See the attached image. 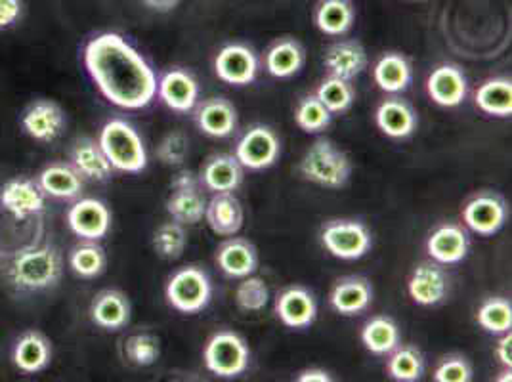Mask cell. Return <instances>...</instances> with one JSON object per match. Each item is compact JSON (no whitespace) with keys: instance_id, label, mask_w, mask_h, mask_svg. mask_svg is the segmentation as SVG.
<instances>
[{"instance_id":"cell-1","label":"cell","mask_w":512,"mask_h":382,"mask_svg":"<svg viewBox=\"0 0 512 382\" xmlns=\"http://www.w3.org/2000/svg\"><path fill=\"white\" fill-rule=\"evenodd\" d=\"M83 62L92 83L109 104L134 111L155 100V71L123 35L102 33L90 39Z\"/></svg>"},{"instance_id":"cell-2","label":"cell","mask_w":512,"mask_h":382,"mask_svg":"<svg viewBox=\"0 0 512 382\" xmlns=\"http://www.w3.org/2000/svg\"><path fill=\"white\" fill-rule=\"evenodd\" d=\"M64 274V260L58 249L50 245L27 247L18 251L12 262L8 277L10 283L23 293H39L54 289Z\"/></svg>"},{"instance_id":"cell-3","label":"cell","mask_w":512,"mask_h":382,"mask_svg":"<svg viewBox=\"0 0 512 382\" xmlns=\"http://www.w3.org/2000/svg\"><path fill=\"white\" fill-rule=\"evenodd\" d=\"M98 144L111 169L138 174L148 167V151L138 130L125 119H111L100 130Z\"/></svg>"},{"instance_id":"cell-4","label":"cell","mask_w":512,"mask_h":382,"mask_svg":"<svg viewBox=\"0 0 512 382\" xmlns=\"http://www.w3.org/2000/svg\"><path fill=\"white\" fill-rule=\"evenodd\" d=\"M299 172L302 178L321 188L341 190L352 176V161L331 140L321 138L300 159Z\"/></svg>"},{"instance_id":"cell-5","label":"cell","mask_w":512,"mask_h":382,"mask_svg":"<svg viewBox=\"0 0 512 382\" xmlns=\"http://www.w3.org/2000/svg\"><path fill=\"white\" fill-rule=\"evenodd\" d=\"M167 302L182 314H197L205 310L213 297L211 277L197 266H186L172 274L167 289Z\"/></svg>"},{"instance_id":"cell-6","label":"cell","mask_w":512,"mask_h":382,"mask_svg":"<svg viewBox=\"0 0 512 382\" xmlns=\"http://www.w3.org/2000/svg\"><path fill=\"white\" fill-rule=\"evenodd\" d=\"M203 360L207 369L222 379H234L247 371L251 352L247 342L234 331H220L205 344Z\"/></svg>"},{"instance_id":"cell-7","label":"cell","mask_w":512,"mask_h":382,"mask_svg":"<svg viewBox=\"0 0 512 382\" xmlns=\"http://www.w3.org/2000/svg\"><path fill=\"white\" fill-rule=\"evenodd\" d=\"M323 247L341 260H358L371 249V234L358 220H331L321 230Z\"/></svg>"},{"instance_id":"cell-8","label":"cell","mask_w":512,"mask_h":382,"mask_svg":"<svg viewBox=\"0 0 512 382\" xmlns=\"http://www.w3.org/2000/svg\"><path fill=\"white\" fill-rule=\"evenodd\" d=\"M65 127L67 117L64 107L54 100H35L22 113L23 132L39 144L56 142L64 134Z\"/></svg>"},{"instance_id":"cell-9","label":"cell","mask_w":512,"mask_h":382,"mask_svg":"<svg viewBox=\"0 0 512 382\" xmlns=\"http://www.w3.org/2000/svg\"><path fill=\"white\" fill-rule=\"evenodd\" d=\"M281 144L276 132L264 125L249 128L235 148V159L243 169L264 170L278 161Z\"/></svg>"},{"instance_id":"cell-10","label":"cell","mask_w":512,"mask_h":382,"mask_svg":"<svg viewBox=\"0 0 512 382\" xmlns=\"http://www.w3.org/2000/svg\"><path fill=\"white\" fill-rule=\"evenodd\" d=\"M65 220L69 230L85 241H100L111 228V213L106 203L94 197L77 199L69 207Z\"/></svg>"},{"instance_id":"cell-11","label":"cell","mask_w":512,"mask_h":382,"mask_svg":"<svg viewBox=\"0 0 512 382\" xmlns=\"http://www.w3.org/2000/svg\"><path fill=\"white\" fill-rule=\"evenodd\" d=\"M44 205L46 195L37 180L16 176L0 188V207L18 220L43 213Z\"/></svg>"},{"instance_id":"cell-12","label":"cell","mask_w":512,"mask_h":382,"mask_svg":"<svg viewBox=\"0 0 512 382\" xmlns=\"http://www.w3.org/2000/svg\"><path fill=\"white\" fill-rule=\"evenodd\" d=\"M216 77L226 85H251L258 75L256 54L245 44L224 46L214 60Z\"/></svg>"},{"instance_id":"cell-13","label":"cell","mask_w":512,"mask_h":382,"mask_svg":"<svg viewBox=\"0 0 512 382\" xmlns=\"http://www.w3.org/2000/svg\"><path fill=\"white\" fill-rule=\"evenodd\" d=\"M449 277L438 262H421L407 281V293L419 306H436L448 297Z\"/></svg>"},{"instance_id":"cell-14","label":"cell","mask_w":512,"mask_h":382,"mask_svg":"<svg viewBox=\"0 0 512 382\" xmlns=\"http://www.w3.org/2000/svg\"><path fill=\"white\" fill-rule=\"evenodd\" d=\"M463 220L476 234H497L505 226L507 205L495 193H480L465 205Z\"/></svg>"},{"instance_id":"cell-15","label":"cell","mask_w":512,"mask_h":382,"mask_svg":"<svg viewBox=\"0 0 512 382\" xmlns=\"http://www.w3.org/2000/svg\"><path fill=\"white\" fill-rule=\"evenodd\" d=\"M12 363L23 375L43 373L52 363V342L37 329L25 331L12 348Z\"/></svg>"},{"instance_id":"cell-16","label":"cell","mask_w":512,"mask_h":382,"mask_svg":"<svg viewBox=\"0 0 512 382\" xmlns=\"http://www.w3.org/2000/svg\"><path fill=\"white\" fill-rule=\"evenodd\" d=\"M276 314L283 325L304 329L318 318V302L306 287H287L276 298Z\"/></svg>"},{"instance_id":"cell-17","label":"cell","mask_w":512,"mask_h":382,"mask_svg":"<svg viewBox=\"0 0 512 382\" xmlns=\"http://www.w3.org/2000/svg\"><path fill=\"white\" fill-rule=\"evenodd\" d=\"M427 92L430 100L438 106H461L469 92L467 77L457 65H440L428 77Z\"/></svg>"},{"instance_id":"cell-18","label":"cell","mask_w":512,"mask_h":382,"mask_svg":"<svg viewBox=\"0 0 512 382\" xmlns=\"http://www.w3.org/2000/svg\"><path fill=\"white\" fill-rule=\"evenodd\" d=\"M90 319L96 327L106 331H119L127 327L132 308L127 295L119 289H104L90 302Z\"/></svg>"},{"instance_id":"cell-19","label":"cell","mask_w":512,"mask_h":382,"mask_svg":"<svg viewBox=\"0 0 512 382\" xmlns=\"http://www.w3.org/2000/svg\"><path fill=\"white\" fill-rule=\"evenodd\" d=\"M157 92L163 104L169 109L178 113H188L197 104L199 85L192 73L184 69H172L157 83Z\"/></svg>"},{"instance_id":"cell-20","label":"cell","mask_w":512,"mask_h":382,"mask_svg":"<svg viewBox=\"0 0 512 382\" xmlns=\"http://www.w3.org/2000/svg\"><path fill=\"white\" fill-rule=\"evenodd\" d=\"M373 300L371 283L360 276L342 277L331 289L329 304L341 316H356L369 308Z\"/></svg>"},{"instance_id":"cell-21","label":"cell","mask_w":512,"mask_h":382,"mask_svg":"<svg viewBox=\"0 0 512 382\" xmlns=\"http://www.w3.org/2000/svg\"><path fill=\"white\" fill-rule=\"evenodd\" d=\"M216 264L226 276L237 277V279L253 276L258 268L256 247L249 239L232 237L218 247Z\"/></svg>"},{"instance_id":"cell-22","label":"cell","mask_w":512,"mask_h":382,"mask_svg":"<svg viewBox=\"0 0 512 382\" xmlns=\"http://www.w3.org/2000/svg\"><path fill=\"white\" fill-rule=\"evenodd\" d=\"M323 65L329 75L352 81L367 67V52L358 41H339L325 50Z\"/></svg>"},{"instance_id":"cell-23","label":"cell","mask_w":512,"mask_h":382,"mask_svg":"<svg viewBox=\"0 0 512 382\" xmlns=\"http://www.w3.org/2000/svg\"><path fill=\"white\" fill-rule=\"evenodd\" d=\"M470 241L461 226L444 224L436 228L427 241V253L438 264H457L469 253Z\"/></svg>"},{"instance_id":"cell-24","label":"cell","mask_w":512,"mask_h":382,"mask_svg":"<svg viewBox=\"0 0 512 382\" xmlns=\"http://www.w3.org/2000/svg\"><path fill=\"white\" fill-rule=\"evenodd\" d=\"M37 184L41 186L44 195L54 199H64V201L79 199L85 190L83 176L73 169V165H67V163L46 165L37 176Z\"/></svg>"},{"instance_id":"cell-25","label":"cell","mask_w":512,"mask_h":382,"mask_svg":"<svg viewBox=\"0 0 512 382\" xmlns=\"http://www.w3.org/2000/svg\"><path fill=\"white\" fill-rule=\"evenodd\" d=\"M205 220L214 234L232 237L243 228V207L232 191L214 193L207 203Z\"/></svg>"},{"instance_id":"cell-26","label":"cell","mask_w":512,"mask_h":382,"mask_svg":"<svg viewBox=\"0 0 512 382\" xmlns=\"http://www.w3.org/2000/svg\"><path fill=\"white\" fill-rule=\"evenodd\" d=\"M195 123L211 138H226L237 127V111L226 98H211L197 107Z\"/></svg>"},{"instance_id":"cell-27","label":"cell","mask_w":512,"mask_h":382,"mask_svg":"<svg viewBox=\"0 0 512 382\" xmlns=\"http://www.w3.org/2000/svg\"><path fill=\"white\" fill-rule=\"evenodd\" d=\"M201 186L214 193L222 191H235L243 182V167L234 155H213L207 159L199 174Z\"/></svg>"},{"instance_id":"cell-28","label":"cell","mask_w":512,"mask_h":382,"mask_svg":"<svg viewBox=\"0 0 512 382\" xmlns=\"http://www.w3.org/2000/svg\"><path fill=\"white\" fill-rule=\"evenodd\" d=\"M375 123L388 138L402 140L415 132L417 113L404 100L390 98V100H384L383 104L377 107Z\"/></svg>"},{"instance_id":"cell-29","label":"cell","mask_w":512,"mask_h":382,"mask_svg":"<svg viewBox=\"0 0 512 382\" xmlns=\"http://www.w3.org/2000/svg\"><path fill=\"white\" fill-rule=\"evenodd\" d=\"M71 165L86 180L106 182L111 178V165L100 144L92 138H79L71 148Z\"/></svg>"},{"instance_id":"cell-30","label":"cell","mask_w":512,"mask_h":382,"mask_svg":"<svg viewBox=\"0 0 512 382\" xmlns=\"http://www.w3.org/2000/svg\"><path fill=\"white\" fill-rule=\"evenodd\" d=\"M304 60H306V54H304L302 44L295 39L285 37L268 48L264 64L272 77L289 79L299 73L304 65Z\"/></svg>"},{"instance_id":"cell-31","label":"cell","mask_w":512,"mask_h":382,"mask_svg":"<svg viewBox=\"0 0 512 382\" xmlns=\"http://www.w3.org/2000/svg\"><path fill=\"white\" fill-rule=\"evenodd\" d=\"M356 20V8L350 0H321L314 12V22L323 35L341 37Z\"/></svg>"},{"instance_id":"cell-32","label":"cell","mask_w":512,"mask_h":382,"mask_svg":"<svg viewBox=\"0 0 512 382\" xmlns=\"http://www.w3.org/2000/svg\"><path fill=\"white\" fill-rule=\"evenodd\" d=\"M411 77H413V71H411L409 60L396 52L384 54L373 67L375 83L388 94H398L407 90V86L411 85Z\"/></svg>"},{"instance_id":"cell-33","label":"cell","mask_w":512,"mask_h":382,"mask_svg":"<svg viewBox=\"0 0 512 382\" xmlns=\"http://www.w3.org/2000/svg\"><path fill=\"white\" fill-rule=\"evenodd\" d=\"M362 342L371 354L386 356L400 346V329L394 319L377 316L363 325Z\"/></svg>"},{"instance_id":"cell-34","label":"cell","mask_w":512,"mask_h":382,"mask_svg":"<svg viewBox=\"0 0 512 382\" xmlns=\"http://www.w3.org/2000/svg\"><path fill=\"white\" fill-rule=\"evenodd\" d=\"M476 106L486 115L493 117H511L512 83L511 79H490L478 88Z\"/></svg>"},{"instance_id":"cell-35","label":"cell","mask_w":512,"mask_h":382,"mask_svg":"<svg viewBox=\"0 0 512 382\" xmlns=\"http://www.w3.org/2000/svg\"><path fill=\"white\" fill-rule=\"evenodd\" d=\"M67 262L75 276L83 277V279H96L106 272V251L96 241L83 239V243H79L71 249Z\"/></svg>"},{"instance_id":"cell-36","label":"cell","mask_w":512,"mask_h":382,"mask_svg":"<svg viewBox=\"0 0 512 382\" xmlns=\"http://www.w3.org/2000/svg\"><path fill=\"white\" fill-rule=\"evenodd\" d=\"M386 373L398 382L419 381L425 373V358L415 346H396L390 352L386 363Z\"/></svg>"},{"instance_id":"cell-37","label":"cell","mask_w":512,"mask_h":382,"mask_svg":"<svg viewBox=\"0 0 512 382\" xmlns=\"http://www.w3.org/2000/svg\"><path fill=\"white\" fill-rule=\"evenodd\" d=\"M207 201L199 190H174L167 201V213L171 214L174 222L180 224H199L205 218Z\"/></svg>"},{"instance_id":"cell-38","label":"cell","mask_w":512,"mask_h":382,"mask_svg":"<svg viewBox=\"0 0 512 382\" xmlns=\"http://www.w3.org/2000/svg\"><path fill=\"white\" fill-rule=\"evenodd\" d=\"M316 96L331 113L348 111L356 100V92H354V86L350 85V81L335 75H329L327 79L321 81Z\"/></svg>"},{"instance_id":"cell-39","label":"cell","mask_w":512,"mask_h":382,"mask_svg":"<svg viewBox=\"0 0 512 382\" xmlns=\"http://www.w3.org/2000/svg\"><path fill=\"white\" fill-rule=\"evenodd\" d=\"M476 321L478 325L493 333V335H503L511 331L512 327V306L509 300L505 298H488L476 312Z\"/></svg>"},{"instance_id":"cell-40","label":"cell","mask_w":512,"mask_h":382,"mask_svg":"<svg viewBox=\"0 0 512 382\" xmlns=\"http://www.w3.org/2000/svg\"><path fill=\"white\" fill-rule=\"evenodd\" d=\"M188 245V235L184 224L180 222H165L153 234V249L165 260H178L184 255Z\"/></svg>"},{"instance_id":"cell-41","label":"cell","mask_w":512,"mask_h":382,"mask_svg":"<svg viewBox=\"0 0 512 382\" xmlns=\"http://www.w3.org/2000/svg\"><path fill=\"white\" fill-rule=\"evenodd\" d=\"M333 113L321 104L318 96H304L295 111V121L304 132H321L331 125Z\"/></svg>"},{"instance_id":"cell-42","label":"cell","mask_w":512,"mask_h":382,"mask_svg":"<svg viewBox=\"0 0 512 382\" xmlns=\"http://www.w3.org/2000/svg\"><path fill=\"white\" fill-rule=\"evenodd\" d=\"M268 300L270 289L262 277H243L235 289V304L245 312H260Z\"/></svg>"},{"instance_id":"cell-43","label":"cell","mask_w":512,"mask_h":382,"mask_svg":"<svg viewBox=\"0 0 512 382\" xmlns=\"http://www.w3.org/2000/svg\"><path fill=\"white\" fill-rule=\"evenodd\" d=\"M125 354L132 365L150 367L161 356V342L151 333H136L125 342Z\"/></svg>"},{"instance_id":"cell-44","label":"cell","mask_w":512,"mask_h":382,"mask_svg":"<svg viewBox=\"0 0 512 382\" xmlns=\"http://www.w3.org/2000/svg\"><path fill=\"white\" fill-rule=\"evenodd\" d=\"M188 153H190V140L182 130H174L171 134H167L157 148L159 161L169 167L182 165L186 161Z\"/></svg>"},{"instance_id":"cell-45","label":"cell","mask_w":512,"mask_h":382,"mask_svg":"<svg viewBox=\"0 0 512 382\" xmlns=\"http://www.w3.org/2000/svg\"><path fill=\"white\" fill-rule=\"evenodd\" d=\"M474 377L472 365L461 356H449L440 361L434 371L436 382H470Z\"/></svg>"},{"instance_id":"cell-46","label":"cell","mask_w":512,"mask_h":382,"mask_svg":"<svg viewBox=\"0 0 512 382\" xmlns=\"http://www.w3.org/2000/svg\"><path fill=\"white\" fill-rule=\"evenodd\" d=\"M22 0H0V31L12 27L22 18Z\"/></svg>"},{"instance_id":"cell-47","label":"cell","mask_w":512,"mask_h":382,"mask_svg":"<svg viewBox=\"0 0 512 382\" xmlns=\"http://www.w3.org/2000/svg\"><path fill=\"white\" fill-rule=\"evenodd\" d=\"M172 188L174 190H199L201 180H199V176H195V172L192 170H180L172 180Z\"/></svg>"},{"instance_id":"cell-48","label":"cell","mask_w":512,"mask_h":382,"mask_svg":"<svg viewBox=\"0 0 512 382\" xmlns=\"http://www.w3.org/2000/svg\"><path fill=\"white\" fill-rule=\"evenodd\" d=\"M512 335L511 331H507V333H503V337L499 340V344H497V350H495V354H497V358L499 361L507 367V369H511L512 365Z\"/></svg>"},{"instance_id":"cell-49","label":"cell","mask_w":512,"mask_h":382,"mask_svg":"<svg viewBox=\"0 0 512 382\" xmlns=\"http://www.w3.org/2000/svg\"><path fill=\"white\" fill-rule=\"evenodd\" d=\"M299 382H329L333 381L331 375L325 371V369H318V367H312V369H304L302 373H299L297 377Z\"/></svg>"},{"instance_id":"cell-50","label":"cell","mask_w":512,"mask_h":382,"mask_svg":"<svg viewBox=\"0 0 512 382\" xmlns=\"http://www.w3.org/2000/svg\"><path fill=\"white\" fill-rule=\"evenodd\" d=\"M142 4L148 6L153 12L167 14V12H172L180 4V0H142Z\"/></svg>"}]
</instances>
